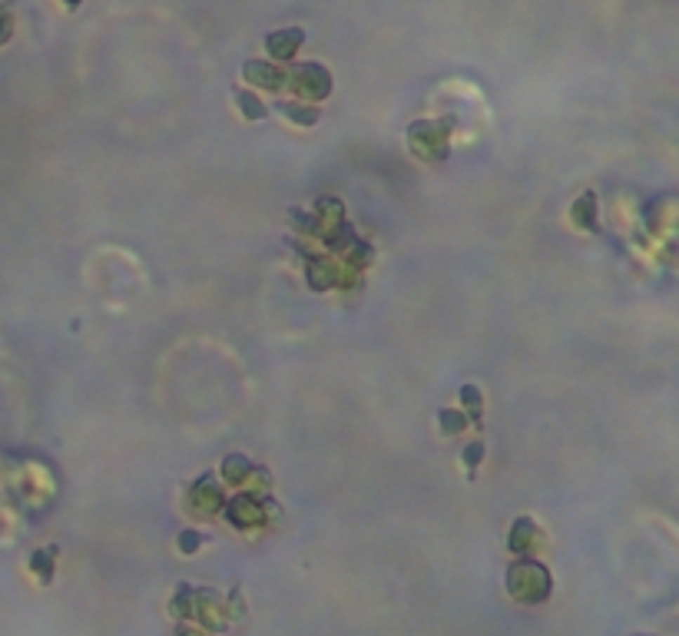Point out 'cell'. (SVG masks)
<instances>
[{
	"label": "cell",
	"instance_id": "obj_3",
	"mask_svg": "<svg viewBox=\"0 0 679 636\" xmlns=\"http://www.w3.org/2000/svg\"><path fill=\"white\" fill-rule=\"evenodd\" d=\"M235 100L242 103V113H246L249 119H262V116H265V106L258 103L252 93H235Z\"/></svg>",
	"mask_w": 679,
	"mask_h": 636
},
{
	"label": "cell",
	"instance_id": "obj_2",
	"mask_svg": "<svg viewBox=\"0 0 679 636\" xmlns=\"http://www.w3.org/2000/svg\"><path fill=\"white\" fill-rule=\"evenodd\" d=\"M246 77L252 83H258V86H269V90H275L279 80H282L279 73H275L272 67H265V63H246Z\"/></svg>",
	"mask_w": 679,
	"mask_h": 636
},
{
	"label": "cell",
	"instance_id": "obj_7",
	"mask_svg": "<svg viewBox=\"0 0 679 636\" xmlns=\"http://www.w3.org/2000/svg\"><path fill=\"white\" fill-rule=\"evenodd\" d=\"M282 113H289V116L295 119V123H305V126L318 119V110H302L298 103H285V106H282Z\"/></svg>",
	"mask_w": 679,
	"mask_h": 636
},
{
	"label": "cell",
	"instance_id": "obj_11",
	"mask_svg": "<svg viewBox=\"0 0 679 636\" xmlns=\"http://www.w3.org/2000/svg\"><path fill=\"white\" fill-rule=\"evenodd\" d=\"M480 457H484V448H480V444H470L468 451H464V464H470V467H474Z\"/></svg>",
	"mask_w": 679,
	"mask_h": 636
},
{
	"label": "cell",
	"instance_id": "obj_10",
	"mask_svg": "<svg viewBox=\"0 0 679 636\" xmlns=\"http://www.w3.org/2000/svg\"><path fill=\"white\" fill-rule=\"evenodd\" d=\"M179 547L186 550V554H192L196 547H199V533H192V531H186L183 533V540H179Z\"/></svg>",
	"mask_w": 679,
	"mask_h": 636
},
{
	"label": "cell",
	"instance_id": "obj_6",
	"mask_svg": "<svg viewBox=\"0 0 679 636\" xmlns=\"http://www.w3.org/2000/svg\"><path fill=\"white\" fill-rule=\"evenodd\" d=\"M53 554H57V550H47V554H44V550H37V554H34V570L44 577V583H47L50 573H53Z\"/></svg>",
	"mask_w": 679,
	"mask_h": 636
},
{
	"label": "cell",
	"instance_id": "obj_12",
	"mask_svg": "<svg viewBox=\"0 0 679 636\" xmlns=\"http://www.w3.org/2000/svg\"><path fill=\"white\" fill-rule=\"evenodd\" d=\"M67 4H70V7H77V4H80V0H67Z\"/></svg>",
	"mask_w": 679,
	"mask_h": 636
},
{
	"label": "cell",
	"instance_id": "obj_4",
	"mask_svg": "<svg viewBox=\"0 0 679 636\" xmlns=\"http://www.w3.org/2000/svg\"><path fill=\"white\" fill-rule=\"evenodd\" d=\"M437 421H441V431H444V434H457V431H464V424H468V417L454 415V411H441Z\"/></svg>",
	"mask_w": 679,
	"mask_h": 636
},
{
	"label": "cell",
	"instance_id": "obj_9",
	"mask_svg": "<svg viewBox=\"0 0 679 636\" xmlns=\"http://www.w3.org/2000/svg\"><path fill=\"white\" fill-rule=\"evenodd\" d=\"M590 209H593V196H584V199H580V202H576V209H574V212H576L574 219L580 222V226H590V229H593V219H590Z\"/></svg>",
	"mask_w": 679,
	"mask_h": 636
},
{
	"label": "cell",
	"instance_id": "obj_8",
	"mask_svg": "<svg viewBox=\"0 0 679 636\" xmlns=\"http://www.w3.org/2000/svg\"><path fill=\"white\" fill-rule=\"evenodd\" d=\"M461 398H464V405H470V417L477 421V417H480V394H477V388H474V384H464V388H461Z\"/></svg>",
	"mask_w": 679,
	"mask_h": 636
},
{
	"label": "cell",
	"instance_id": "obj_1",
	"mask_svg": "<svg viewBox=\"0 0 679 636\" xmlns=\"http://www.w3.org/2000/svg\"><path fill=\"white\" fill-rule=\"evenodd\" d=\"M302 40H305V34L298 30V27H292V30H282V34H269L265 46H269L272 57H292L295 46L302 44Z\"/></svg>",
	"mask_w": 679,
	"mask_h": 636
},
{
	"label": "cell",
	"instance_id": "obj_5",
	"mask_svg": "<svg viewBox=\"0 0 679 636\" xmlns=\"http://www.w3.org/2000/svg\"><path fill=\"white\" fill-rule=\"evenodd\" d=\"M223 471H225L229 481H242V477L249 474V461H246V457H225Z\"/></svg>",
	"mask_w": 679,
	"mask_h": 636
}]
</instances>
